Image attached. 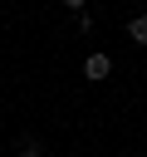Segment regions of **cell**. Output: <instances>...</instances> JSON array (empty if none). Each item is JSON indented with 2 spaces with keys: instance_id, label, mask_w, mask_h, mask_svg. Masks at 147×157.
<instances>
[{
  "instance_id": "obj_1",
  "label": "cell",
  "mask_w": 147,
  "mask_h": 157,
  "mask_svg": "<svg viewBox=\"0 0 147 157\" xmlns=\"http://www.w3.org/2000/svg\"><path fill=\"white\" fill-rule=\"evenodd\" d=\"M108 74H113V59H108V54H88V59H83V78L98 83V78H108Z\"/></svg>"
},
{
  "instance_id": "obj_2",
  "label": "cell",
  "mask_w": 147,
  "mask_h": 157,
  "mask_svg": "<svg viewBox=\"0 0 147 157\" xmlns=\"http://www.w3.org/2000/svg\"><path fill=\"white\" fill-rule=\"evenodd\" d=\"M127 39H132V44H147V15H137V20L127 25Z\"/></svg>"
},
{
  "instance_id": "obj_3",
  "label": "cell",
  "mask_w": 147,
  "mask_h": 157,
  "mask_svg": "<svg viewBox=\"0 0 147 157\" xmlns=\"http://www.w3.org/2000/svg\"><path fill=\"white\" fill-rule=\"evenodd\" d=\"M20 157H44V147H39V137H24V142H20Z\"/></svg>"
},
{
  "instance_id": "obj_4",
  "label": "cell",
  "mask_w": 147,
  "mask_h": 157,
  "mask_svg": "<svg viewBox=\"0 0 147 157\" xmlns=\"http://www.w3.org/2000/svg\"><path fill=\"white\" fill-rule=\"evenodd\" d=\"M64 5H69V10H78V15H83V5H88V0H64Z\"/></svg>"
}]
</instances>
